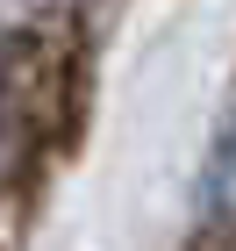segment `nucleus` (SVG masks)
Masks as SVG:
<instances>
[{
	"instance_id": "obj_1",
	"label": "nucleus",
	"mask_w": 236,
	"mask_h": 251,
	"mask_svg": "<svg viewBox=\"0 0 236 251\" xmlns=\"http://www.w3.org/2000/svg\"><path fill=\"white\" fill-rule=\"evenodd\" d=\"M200 230L236 237V115L222 122L215 151H208V165H200Z\"/></svg>"
}]
</instances>
